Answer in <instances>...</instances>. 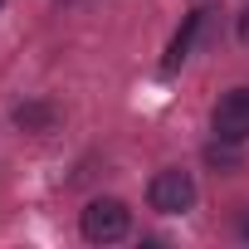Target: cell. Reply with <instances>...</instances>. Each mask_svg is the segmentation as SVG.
<instances>
[{
	"label": "cell",
	"mask_w": 249,
	"mask_h": 249,
	"mask_svg": "<svg viewBox=\"0 0 249 249\" xmlns=\"http://www.w3.org/2000/svg\"><path fill=\"white\" fill-rule=\"evenodd\" d=\"M78 230H83L88 244H112V239H122V234L132 230V210L122 205V200H112V196H98V200L83 205Z\"/></svg>",
	"instance_id": "obj_1"
},
{
	"label": "cell",
	"mask_w": 249,
	"mask_h": 249,
	"mask_svg": "<svg viewBox=\"0 0 249 249\" xmlns=\"http://www.w3.org/2000/svg\"><path fill=\"white\" fill-rule=\"evenodd\" d=\"M147 200H152V210H161V215H186V210L196 205V181H191V171H181V166L157 171L152 186H147Z\"/></svg>",
	"instance_id": "obj_2"
},
{
	"label": "cell",
	"mask_w": 249,
	"mask_h": 249,
	"mask_svg": "<svg viewBox=\"0 0 249 249\" xmlns=\"http://www.w3.org/2000/svg\"><path fill=\"white\" fill-rule=\"evenodd\" d=\"M210 127H215L220 142H234V147L249 142V88H230V93L215 103Z\"/></svg>",
	"instance_id": "obj_3"
},
{
	"label": "cell",
	"mask_w": 249,
	"mask_h": 249,
	"mask_svg": "<svg viewBox=\"0 0 249 249\" xmlns=\"http://www.w3.org/2000/svg\"><path fill=\"white\" fill-rule=\"evenodd\" d=\"M205 15H210V10H191V15H186L181 35H176V39H171V49H166V64H161L166 73H176V69H181V64L191 59V44H196V30L205 25Z\"/></svg>",
	"instance_id": "obj_4"
},
{
	"label": "cell",
	"mask_w": 249,
	"mask_h": 249,
	"mask_svg": "<svg viewBox=\"0 0 249 249\" xmlns=\"http://www.w3.org/2000/svg\"><path fill=\"white\" fill-rule=\"evenodd\" d=\"M44 117H49V107H20V112H15V122H20V127H39Z\"/></svg>",
	"instance_id": "obj_5"
},
{
	"label": "cell",
	"mask_w": 249,
	"mask_h": 249,
	"mask_svg": "<svg viewBox=\"0 0 249 249\" xmlns=\"http://www.w3.org/2000/svg\"><path fill=\"white\" fill-rule=\"evenodd\" d=\"M239 39L249 44V5H244V15H239Z\"/></svg>",
	"instance_id": "obj_6"
},
{
	"label": "cell",
	"mask_w": 249,
	"mask_h": 249,
	"mask_svg": "<svg viewBox=\"0 0 249 249\" xmlns=\"http://www.w3.org/2000/svg\"><path fill=\"white\" fill-rule=\"evenodd\" d=\"M239 234H244V239H249V215H244V225H239Z\"/></svg>",
	"instance_id": "obj_7"
}]
</instances>
